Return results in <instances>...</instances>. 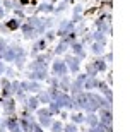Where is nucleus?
<instances>
[{
  "instance_id": "2",
  "label": "nucleus",
  "mask_w": 130,
  "mask_h": 132,
  "mask_svg": "<svg viewBox=\"0 0 130 132\" xmlns=\"http://www.w3.org/2000/svg\"><path fill=\"white\" fill-rule=\"evenodd\" d=\"M53 132H60V125H58V123H55V127H53Z\"/></svg>"
},
{
  "instance_id": "1",
  "label": "nucleus",
  "mask_w": 130,
  "mask_h": 132,
  "mask_svg": "<svg viewBox=\"0 0 130 132\" xmlns=\"http://www.w3.org/2000/svg\"><path fill=\"white\" fill-rule=\"evenodd\" d=\"M55 70H57V72H62L63 70V64H55Z\"/></svg>"
},
{
  "instance_id": "3",
  "label": "nucleus",
  "mask_w": 130,
  "mask_h": 132,
  "mask_svg": "<svg viewBox=\"0 0 130 132\" xmlns=\"http://www.w3.org/2000/svg\"><path fill=\"white\" fill-rule=\"evenodd\" d=\"M15 26H17V22H15V21H12V22H9V28H15Z\"/></svg>"
}]
</instances>
